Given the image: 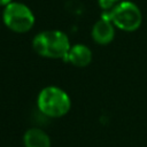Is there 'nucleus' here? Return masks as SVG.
<instances>
[{
	"instance_id": "nucleus-9",
	"label": "nucleus",
	"mask_w": 147,
	"mask_h": 147,
	"mask_svg": "<svg viewBox=\"0 0 147 147\" xmlns=\"http://www.w3.org/2000/svg\"><path fill=\"white\" fill-rule=\"evenodd\" d=\"M111 1H113V2L115 3V5H117L118 2H121V1H123V0H111Z\"/></svg>"
},
{
	"instance_id": "nucleus-1",
	"label": "nucleus",
	"mask_w": 147,
	"mask_h": 147,
	"mask_svg": "<svg viewBox=\"0 0 147 147\" xmlns=\"http://www.w3.org/2000/svg\"><path fill=\"white\" fill-rule=\"evenodd\" d=\"M69 37L60 30H45L37 33L32 39L33 51L47 59H64L70 49Z\"/></svg>"
},
{
	"instance_id": "nucleus-5",
	"label": "nucleus",
	"mask_w": 147,
	"mask_h": 147,
	"mask_svg": "<svg viewBox=\"0 0 147 147\" xmlns=\"http://www.w3.org/2000/svg\"><path fill=\"white\" fill-rule=\"evenodd\" d=\"M91 36L95 44L108 45L115 38V25L111 23V21L101 17L93 24Z\"/></svg>"
},
{
	"instance_id": "nucleus-4",
	"label": "nucleus",
	"mask_w": 147,
	"mask_h": 147,
	"mask_svg": "<svg viewBox=\"0 0 147 147\" xmlns=\"http://www.w3.org/2000/svg\"><path fill=\"white\" fill-rule=\"evenodd\" d=\"M2 22L10 31L25 33L33 28L36 17L29 6L20 1H13L3 8Z\"/></svg>"
},
{
	"instance_id": "nucleus-2",
	"label": "nucleus",
	"mask_w": 147,
	"mask_h": 147,
	"mask_svg": "<svg viewBox=\"0 0 147 147\" xmlns=\"http://www.w3.org/2000/svg\"><path fill=\"white\" fill-rule=\"evenodd\" d=\"M37 107L45 116L57 118L69 113L71 100L64 90L57 86H46L37 96Z\"/></svg>"
},
{
	"instance_id": "nucleus-7",
	"label": "nucleus",
	"mask_w": 147,
	"mask_h": 147,
	"mask_svg": "<svg viewBox=\"0 0 147 147\" xmlns=\"http://www.w3.org/2000/svg\"><path fill=\"white\" fill-rule=\"evenodd\" d=\"M24 147H51L49 136L39 127H30L23 134Z\"/></svg>"
},
{
	"instance_id": "nucleus-8",
	"label": "nucleus",
	"mask_w": 147,
	"mask_h": 147,
	"mask_svg": "<svg viewBox=\"0 0 147 147\" xmlns=\"http://www.w3.org/2000/svg\"><path fill=\"white\" fill-rule=\"evenodd\" d=\"M14 0H0V7H6V6H8L10 2H13Z\"/></svg>"
},
{
	"instance_id": "nucleus-6",
	"label": "nucleus",
	"mask_w": 147,
	"mask_h": 147,
	"mask_svg": "<svg viewBox=\"0 0 147 147\" xmlns=\"http://www.w3.org/2000/svg\"><path fill=\"white\" fill-rule=\"evenodd\" d=\"M65 60L78 68L87 67L92 61V51L84 44L72 45L68 52Z\"/></svg>"
},
{
	"instance_id": "nucleus-3",
	"label": "nucleus",
	"mask_w": 147,
	"mask_h": 147,
	"mask_svg": "<svg viewBox=\"0 0 147 147\" xmlns=\"http://www.w3.org/2000/svg\"><path fill=\"white\" fill-rule=\"evenodd\" d=\"M101 17L111 21L115 28L125 32H133L138 30L142 23V13L140 8L129 0H123L113 9L103 11Z\"/></svg>"
}]
</instances>
